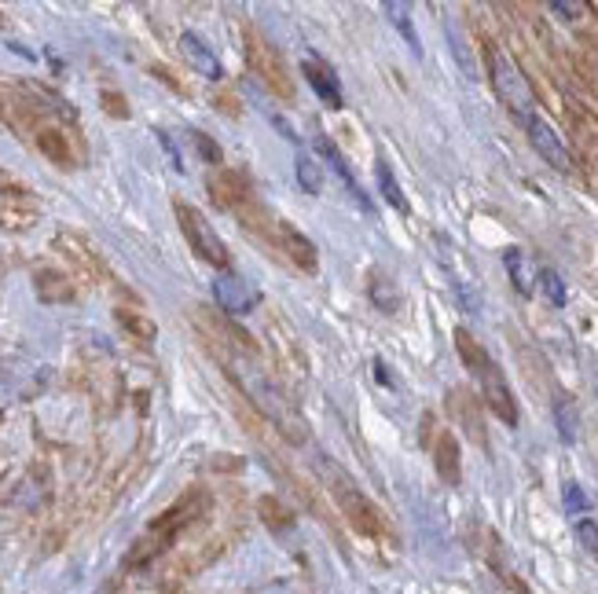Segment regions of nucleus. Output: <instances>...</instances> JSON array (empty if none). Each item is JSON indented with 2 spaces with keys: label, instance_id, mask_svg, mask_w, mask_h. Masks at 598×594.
I'll list each match as a JSON object with an SVG mask.
<instances>
[{
  "label": "nucleus",
  "instance_id": "a878e982",
  "mask_svg": "<svg viewBox=\"0 0 598 594\" xmlns=\"http://www.w3.org/2000/svg\"><path fill=\"white\" fill-rule=\"evenodd\" d=\"M386 11L393 15V26H397L400 33H404V41L415 48V52H422L419 48V33H415V26H411V11L408 4H386Z\"/></svg>",
  "mask_w": 598,
  "mask_h": 594
},
{
  "label": "nucleus",
  "instance_id": "2eb2a0df",
  "mask_svg": "<svg viewBox=\"0 0 598 594\" xmlns=\"http://www.w3.org/2000/svg\"><path fill=\"white\" fill-rule=\"evenodd\" d=\"M41 220V209L30 198H8L0 202V228L4 231H30Z\"/></svg>",
  "mask_w": 598,
  "mask_h": 594
},
{
  "label": "nucleus",
  "instance_id": "f257e3e1",
  "mask_svg": "<svg viewBox=\"0 0 598 594\" xmlns=\"http://www.w3.org/2000/svg\"><path fill=\"white\" fill-rule=\"evenodd\" d=\"M228 367H232L228 374L235 378V385L250 396V404H254L268 422H276V429L287 440L305 444V437H309V433H305V418H301L298 407L287 400V393H283L272 378H265L261 371H250V367H243V363H228Z\"/></svg>",
  "mask_w": 598,
  "mask_h": 594
},
{
  "label": "nucleus",
  "instance_id": "c85d7f7f",
  "mask_svg": "<svg viewBox=\"0 0 598 594\" xmlns=\"http://www.w3.org/2000/svg\"><path fill=\"white\" fill-rule=\"evenodd\" d=\"M191 140H195V147H199V154L206 158V162L221 169V147H217V143H213L206 132H191Z\"/></svg>",
  "mask_w": 598,
  "mask_h": 594
},
{
  "label": "nucleus",
  "instance_id": "423d86ee",
  "mask_svg": "<svg viewBox=\"0 0 598 594\" xmlns=\"http://www.w3.org/2000/svg\"><path fill=\"white\" fill-rule=\"evenodd\" d=\"M56 253L70 264L74 279L85 286H111V268L100 257V250L92 246L78 231H59L56 235Z\"/></svg>",
  "mask_w": 598,
  "mask_h": 594
},
{
  "label": "nucleus",
  "instance_id": "f8f14e48",
  "mask_svg": "<svg viewBox=\"0 0 598 594\" xmlns=\"http://www.w3.org/2000/svg\"><path fill=\"white\" fill-rule=\"evenodd\" d=\"M34 286H37V297H41V301H48V305H70V301L78 297V286H74V279H70V275H63V272H56V268H37Z\"/></svg>",
  "mask_w": 598,
  "mask_h": 594
},
{
  "label": "nucleus",
  "instance_id": "a211bd4d",
  "mask_svg": "<svg viewBox=\"0 0 598 594\" xmlns=\"http://www.w3.org/2000/svg\"><path fill=\"white\" fill-rule=\"evenodd\" d=\"M367 294H371V305L378 308V312H386V316H393L400 308V294H397V286L389 283L386 275L378 272H367Z\"/></svg>",
  "mask_w": 598,
  "mask_h": 594
},
{
  "label": "nucleus",
  "instance_id": "72a5a7b5",
  "mask_svg": "<svg viewBox=\"0 0 598 594\" xmlns=\"http://www.w3.org/2000/svg\"><path fill=\"white\" fill-rule=\"evenodd\" d=\"M151 74H155V77H158V81H166V85H169V88H177V92H184V85H180L177 77L169 74L166 66H151Z\"/></svg>",
  "mask_w": 598,
  "mask_h": 594
},
{
  "label": "nucleus",
  "instance_id": "f704fd0d",
  "mask_svg": "<svg viewBox=\"0 0 598 594\" xmlns=\"http://www.w3.org/2000/svg\"><path fill=\"white\" fill-rule=\"evenodd\" d=\"M213 103H217V107H221L224 114H232V118H239V107H235V99H232V96H217Z\"/></svg>",
  "mask_w": 598,
  "mask_h": 594
},
{
  "label": "nucleus",
  "instance_id": "1a4fd4ad",
  "mask_svg": "<svg viewBox=\"0 0 598 594\" xmlns=\"http://www.w3.org/2000/svg\"><path fill=\"white\" fill-rule=\"evenodd\" d=\"M206 187H210V198L221 209H235V213H239L246 202H254V187H250L246 173H239V169H228V165L213 169L210 180H206Z\"/></svg>",
  "mask_w": 598,
  "mask_h": 594
},
{
  "label": "nucleus",
  "instance_id": "4468645a",
  "mask_svg": "<svg viewBox=\"0 0 598 594\" xmlns=\"http://www.w3.org/2000/svg\"><path fill=\"white\" fill-rule=\"evenodd\" d=\"M301 74L309 77L312 92L327 103L331 110H342V88H338V81H334V74L327 70V66L320 63V59H305L301 63Z\"/></svg>",
  "mask_w": 598,
  "mask_h": 594
},
{
  "label": "nucleus",
  "instance_id": "b1692460",
  "mask_svg": "<svg viewBox=\"0 0 598 594\" xmlns=\"http://www.w3.org/2000/svg\"><path fill=\"white\" fill-rule=\"evenodd\" d=\"M455 349H459V356H463V363L466 367H470V371H481V367H485L488 363V352L481 349V345H477L474 341V334H470V330H455Z\"/></svg>",
  "mask_w": 598,
  "mask_h": 594
},
{
  "label": "nucleus",
  "instance_id": "473e14b6",
  "mask_svg": "<svg viewBox=\"0 0 598 594\" xmlns=\"http://www.w3.org/2000/svg\"><path fill=\"white\" fill-rule=\"evenodd\" d=\"M551 11L554 15H562L565 22H573L584 8H580V4H565V0H551Z\"/></svg>",
  "mask_w": 598,
  "mask_h": 594
},
{
  "label": "nucleus",
  "instance_id": "4be33fe9",
  "mask_svg": "<svg viewBox=\"0 0 598 594\" xmlns=\"http://www.w3.org/2000/svg\"><path fill=\"white\" fill-rule=\"evenodd\" d=\"M294 173H298L301 191H309V195H320V191H323V165H320V158H312V154H298Z\"/></svg>",
  "mask_w": 598,
  "mask_h": 594
},
{
  "label": "nucleus",
  "instance_id": "20e7f679",
  "mask_svg": "<svg viewBox=\"0 0 598 594\" xmlns=\"http://www.w3.org/2000/svg\"><path fill=\"white\" fill-rule=\"evenodd\" d=\"M492 88H496V96L503 99V107L514 118H536V96L529 88V77L521 74L518 63L507 52H499V48H492Z\"/></svg>",
  "mask_w": 598,
  "mask_h": 594
},
{
  "label": "nucleus",
  "instance_id": "7c9ffc66",
  "mask_svg": "<svg viewBox=\"0 0 598 594\" xmlns=\"http://www.w3.org/2000/svg\"><path fill=\"white\" fill-rule=\"evenodd\" d=\"M565 506H569V514H584L587 510V495L580 492V484H565Z\"/></svg>",
  "mask_w": 598,
  "mask_h": 594
},
{
  "label": "nucleus",
  "instance_id": "ddd939ff",
  "mask_svg": "<svg viewBox=\"0 0 598 594\" xmlns=\"http://www.w3.org/2000/svg\"><path fill=\"white\" fill-rule=\"evenodd\" d=\"M180 55L188 59V66L195 70V74L210 77V81H221V77H224L221 59H217V55L206 48V41H202V37H195V33H184V37H180Z\"/></svg>",
  "mask_w": 598,
  "mask_h": 594
},
{
  "label": "nucleus",
  "instance_id": "dca6fc26",
  "mask_svg": "<svg viewBox=\"0 0 598 594\" xmlns=\"http://www.w3.org/2000/svg\"><path fill=\"white\" fill-rule=\"evenodd\" d=\"M37 151L45 154L52 165H59V169H70V165H74L70 136H63V132L52 129V125H41V129H37Z\"/></svg>",
  "mask_w": 598,
  "mask_h": 594
},
{
  "label": "nucleus",
  "instance_id": "2f4dec72",
  "mask_svg": "<svg viewBox=\"0 0 598 594\" xmlns=\"http://www.w3.org/2000/svg\"><path fill=\"white\" fill-rule=\"evenodd\" d=\"M103 110L107 114H114V118H129V107H125V99L118 96V92H103Z\"/></svg>",
  "mask_w": 598,
  "mask_h": 594
},
{
  "label": "nucleus",
  "instance_id": "f3484780",
  "mask_svg": "<svg viewBox=\"0 0 598 594\" xmlns=\"http://www.w3.org/2000/svg\"><path fill=\"white\" fill-rule=\"evenodd\" d=\"M437 459H433V466H437V473H441L444 484H459L463 481V466H459V440H455V433H441L437 437V451H433Z\"/></svg>",
  "mask_w": 598,
  "mask_h": 594
},
{
  "label": "nucleus",
  "instance_id": "0eeeda50",
  "mask_svg": "<svg viewBox=\"0 0 598 594\" xmlns=\"http://www.w3.org/2000/svg\"><path fill=\"white\" fill-rule=\"evenodd\" d=\"M268 242H272V246H276V250L283 253L294 268H298V272L316 275V268H320V261H316V246H312V239H305L290 220H276Z\"/></svg>",
  "mask_w": 598,
  "mask_h": 594
},
{
  "label": "nucleus",
  "instance_id": "bb28decb",
  "mask_svg": "<svg viewBox=\"0 0 598 594\" xmlns=\"http://www.w3.org/2000/svg\"><path fill=\"white\" fill-rule=\"evenodd\" d=\"M540 290H543V297H547L554 308L565 305V283L558 279V272H554V268H540Z\"/></svg>",
  "mask_w": 598,
  "mask_h": 594
},
{
  "label": "nucleus",
  "instance_id": "f03ea898",
  "mask_svg": "<svg viewBox=\"0 0 598 594\" xmlns=\"http://www.w3.org/2000/svg\"><path fill=\"white\" fill-rule=\"evenodd\" d=\"M243 41H246V63H250L254 77H261V85H265L272 96L294 103V81H290L287 63H283V55H279L276 44L268 41L265 33H257L254 26H246L243 30Z\"/></svg>",
  "mask_w": 598,
  "mask_h": 594
},
{
  "label": "nucleus",
  "instance_id": "6e6552de",
  "mask_svg": "<svg viewBox=\"0 0 598 594\" xmlns=\"http://www.w3.org/2000/svg\"><path fill=\"white\" fill-rule=\"evenodd\" d=\"M477 382H481V396H485L488 411L499 418V422H507V426H518V400L510 393L507 378L499 371L496 363L488 360L481 371H477Z\"/></svg>",
  "mask_w": 598,
  "mask_h": 594
},
{
  "label": "nucleus",
  "instance_id": "9d476101",
  "mask_svg": "<svg viewBox=\"0 0 598 594\" xmlns=\"http://www.w3.org/2000/svg\"><path fill=\"white\" fill-rule=\"evenodd\" d=\"M525 132H529V143L536 147V154H540L543 162L554 165L558 173H569V169H573V154H569V147H565L562 136H558L540 114L525 121Z\"/></svg>",
  "mask_w": 598,
  "mask_h": 594
},
{
  "label": "nucleus",
  "instance_id": "412c9836",
  "mask_svg": "<svg viewBox=\"0 0 598 594\" xmlns=\"http://www.w3.org/2000/svg\"><path fill=\"white\" fill-rule=\"evenodd\" d=\"M375 176H378V191H382V198H386L389 206L400 209V213H408V198H404V191H400L397 176H393V169H389L386 158H378Z\"/></svg>",
  "mask_w": 598,
  "mask_h": 594
},
{
  "label": "nucleus",
  "instance_id": "aec40b11",
  "mask_svg": "<svg viewBox=\"0 0 598 594\" xmlns=\"http://www.w3.org/2000/svg\"><path fill=\"white\" fill-rule=\"evenodd\" d=\"M257 514H261V521H265L272 532H287V528L294 525L290 510L283 506V499H276V495H261V499H257Z\"/></svg>",
  "mask_w": 598,
  "mask_h": 594
},
{
  "label": "nucleus",
  "instance_id": "39448f33",
  "mask_svg": "<svg viewBox=\"0 0 598 594\" xmlns=\"http://www.w3.org/2000/svg\"><path fill=\"white\" fill-rule=\"evenodd\" d=\"M173 213H177L180 220V231H184V239H188V246L195 253H199L202 261L213 264V268H221V272H228V264H232V257H228V246L221 242V235L210 228V220L202 217L199 209L191 206V202H173Z\"/></svg>",
  "mask_w": 598,
  "mask_h": 594
},
{
  "label": "nucleus",
  "instance_id": "393cba45",
  "mask_svg": "<svg viewBox=\"0 0 598 594\" xmlns=\"http://www.w3.org/2000/svg\"><path fill=\"white\" fill-rule=\"evenodd\" d=\"M503 261H507V272H510V279H514V286H518V294H529V290H532V275H529V268H525V257H521V250H507V253H503Z\"/></svg>",
  "mask_w": 598,
  "mask_h": 594
},
{
  "label": "nucleus",
  "instance_id": "c756f323",
  "mask_svg": "<svg viewBox=\"0 0 598 594\" xmlns=\"http://www.w3.org/2000/svg\"><path fill=\"white\" fill-rule=\"evenodd\" d=\"M576 536H580V543L598 558V525L591 517H580V521H576Z\"/></svg>",
  "mask_w": 598,
  "mask_h": 594
},
{
  "label": "nucleus",
  "instance_id": "7ed1b4c3",
  "mask_svg": "<svg viewBox=\"0 0 598 594\" xmlns=\"http://www.w3.org/2000/svg\"><path fill=\"white\" fill-rule=\"evenodd\" d=\"M323 473H327V481H331V495H334V503H338V510H342L345 521H349V525L367 539L382 536V514H378L375 506H371V499H367V495L349 481V473L334 470L331 462H323Z\"/></svg>",
  "mask_w": 598,
  "mask_h": 594
},
{
  "label": "nucleus",
  "instance_id": "c9c22d12",
  "mask_svg": "<svg viewBox=\"0 0 598 594\" xmlns=\"http://www.w3.org/2000/svg\"><path fill=\"white\" fill-rule=\"evenodd\" d=\"M595 389H598V382H595Z\"/></svg>",
  "mask_w": 598,
  "mask_h": 594
},
{
  "label": "nucleus",
  "instance_id": "9b49d317",
  "mask_svg": "<svg viewBox=\"0 0 598 594\" xmlns=\"http://www.w3.org/2000/svg\"><path fill=\"white\" fill-rule=\"evenodd\" d=\"M213 297H217V308L228 312V316H246V312H254V305H257L254 286L232 272H221L217 279H213Z\"/></svg>",
  "mask_w": 598,
  "mask_h": 594
},
{
  "label": "nucleus",
  "instance_id": "6ab92c4d",
  "mask_svg": "<svg viewBox=\"0 0 598 594\" xmlns=\"http://www.w3.org/2000/svg\"><path fill=\"white\" fill-rule=\"evenodd\" d=\"M554 426H558V437L565 444H576V437H580V411H576V404L565 393L554 396Z\"/></svg>",
  "mask_w": 598,
  "mask_h": 594
},
{
  "label": "nucleus",
  "instance_id": "5701e85b",
  "mask_svg": "<svg viewBox=\"0 0 598 594\" xmlns=\"http://www.w3.org/2000/svg\"><path fill=\"white\" fill-rule=\"evenodd\" d=\"M114 319H118V323H122L125 330H129V334H133L136 341H144V345H151V341H155V323H151V319L147 316H140V312H129V308H118V312H114Z\"/></svg>",
  "mask_w": 598,
  "mask_h": 594
},
{
  "label": "nucleus",
  "instance_id": "cd10ccee",
  "mask_svg": "<svg viewBox=\"0 0 598 594\" xmlns=\"http://www.w3.org/2000/svg\"><path fill=\"white\" fill-rule=\"evenodd\" d=\"M452 411L466 418V426H470V433H474L477 444H485V437H481V422H477V415L466 407V393H452Z\"/></svg>",
  "mask_w": 598,
  "mask_h": 594
}]
</instances>
